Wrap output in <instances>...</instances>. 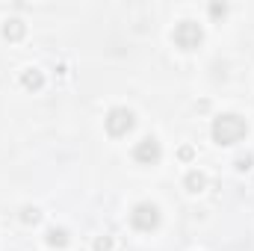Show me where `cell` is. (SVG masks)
<instances>
[{"mask_svg": "<svg viewBox=\"0 0 254 251\" xmlns=\"http://www.w3.org/2000/svg\"><path fill=\"white\" fill-rule=\"evenodd\" d=\"M210 133H213V142H216V145H237L240 139H246L249 125H246V119L237 116V113H222V116L213 119Z\"/></svg>", "mask_w": 254, "mask_h": 251, "instance_id": "cell-1", "label": "cell"}, {"mask_svg": "<svg viewBox=\"0 0 254 251\" xmlns=\"http://www.w3.org/2000/svg\"><path fill=\"white\" fill-rule=\"evenodd\" d=\"M172 42L181 48V51H195L201 42H204V30L198 21H181L172 33Z\"/></svg>", "mask_w": 254, "mask_h": 251, "instance_id": "cell-2", "label": "cell"}, {"mask_svg": "<svg viewBox=\"0 0 254 251\" xmlns=\"http://www.w3.org/2000/svg\"><path fill=\"white\" fill-rule=\"evenodd\" d=\"M136 125V116H133V110H127V107H113L110 113H107V133L110 136H127L130 130Z\"/></svg>", "mask_w": 254, "mask_h": 251, "instance_id": "cell-3", "label": "cell"}, {"mask_svg": "<svg viewBox=\"0 0 254 251\" xmlns=\"http://www.w3.org/2000/svg\"><path fill=\"white\" fill-rule=\"evenodd\" d=\"M130 222H133V228H136V231L151 234V231H157V228H160V210H157L154 204H136V207H133V213H130Z\"/></svg>", "mask_w": 254, "mask_h": 251, "instance_id": "cell-4", "label": "cell"}, {"mask_svg": "<svg viewBox=\"0 0 254 251\" xmlns=\"http://www.w3.org/2000/svg\"><path fill=\"white\" fill-rule=\"evenodd\" d=\"M133 157H136L139 163H145V166H154V163H160V157H163V148H160V142H157L154 136H145L142 142H136V148H133Z\"/></svg>", "mask_w": 254, "mask_h": 251, "instance_id": "cell-5", "label": "cell"}, {"mask_svg": "<svg viewBox=\"0 0 254 251\" xmlns=\"http://www.w3.org/2000/svg\"><path fill=\"white\" fill-rule=\"evenodd\" d=\"M27 36V24L21 21V18H9L6 24H3V39L6 42H21Z\"/></svg>", "mask_w": 254, "mask_h": 251, "instance_id": "cell-6", "label": "cell"}, {"mask_svg": "<svg viewBox=\"0 0 254 251\" xmlns=\"http://www.w3.org/2000/svg\"><path fill=\"white\" fill-rule=\"evenodd\" d=\"M21 86H24L27 92H39V89L45 86L42 71H39V68H27V71H21Z\"/></svg>", "mask_w": 254, "mask_h": 251, "instance_id": "cell-7", "label": "cell"}, {"mask_svg": "<svg viewBox=\"0 0 254 251\" xmlns=\"http://www.w3.org/2000/svg\"><path fill=\"white\" fill-rule=\"evenodd\" d=\"M184 184H187V189H190V192H195V195H198V192H204V189H207V175H204L201 169H192L190 175H187V181H184Z\"/></svg>", "mask_w": 254, "mask_h": 251, "instance_id": "cell-8", "label": "cell"}, {"mask_svg": "<svg viewBox=\"0 0 254 251\" xmlns=\"http://www.w3.org/2000/svg\"><path fill=\"white\" fill-rule=\"evenodd\" d=\"M45 240H48V246H54V249H65V246H68V231L51 228V231L45 234Z\"/></svg>", "mask_w": 254, "mask_h": 251, "instance_id": "cell-9", "label": "cell"}, {"mask_svg": "<svg viewBox=\"0 0 254 251\" xmlns=\"http://www.w3.org/2000/svg\"><path fill=\"white\" fill-rule=\"evenodd\" d=\"M39 219H42V213H39L36 207H21V222H24V225H36Z\"/></svg>", "mask_w": 254, "mask_h": 251, "instance_id": "cell-10", "label": "cell"}, {"mask_svg": "<svg viewBox=\"0 0 254 251\" xmlns=\"http://www.w3.org/2000/svg\"><path fill=\"white\" fill-rule=\"evenodd\" d=\"M252 163H254V157H252V154H246V157H237V163H234V166H237V172H249V169H252Z\"/></svg>", "mask_w": 254, "mask_h": 251, "instance_id": "cell-11", "label": "cell"}, {"mask_svg": "<svg viewBox=\"0 0 254 251\" xmlns=\"http://www.w3.org/2000/svg\"><path fill=\"white\" fill-rule=\"evenodd\" d=\"M95 251H113V237H98L95 240Z\"/></svg>", "mask_w": 254, "mask_h": 251, "instance_id": "cell-12", "label": "cell"}, {"mask_svg": "<svg viewBox=\"0 0 254 251\" xmlns=\"http://www.w3.org/2000/svg\"><path fill=\"white\" fill-rule=\"evenodd\" d=\"M225 12H228V6H225V3H210V15H213V18H222Z\"/></svg>", "mask_w": 254, "mask_h": 251, "instance_id": "cell-13", "label": "cell"}, {"mask_svg": "<svg viewBox=\"0 0 254 251\" xmlns=\"http://www.w3.org/2000/svg\"><path fill=\"white\" fill-rule=\"evenodd\" d=\"M178 157H181V160H187V163H190L192 157H195V151H192L190 145H184V148H181V151H178Z\"/></svg>", "mask_w": 254, "mask_h": 251, "instance_id": "cell-14", "label": "cell"}]
</instances>
